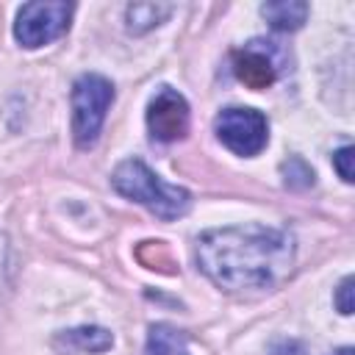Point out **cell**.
Returning <instances> with one entry per match:
<instances>
[{
    "mask_svg": "<svg viewBox=\"0 0 355 355\" xmlns=\"http://www.w3.org/2000/svg\"><path fill=\"white\" fill-rule=\"evenodd\" d=\"M283 183L288 189H308V186H313V169L302 158L294 155L283 164Z\"/></svg>",
    "mask_w": 355,
    "mask_h": 355,
    "instance_id": "obj_12",
    "label": "cell"
},
{
    "mask_svg": "<svg viewBox=\"0 0 355 355\" xmlns=\"http://www.w3.org/2000/svg\"><path fill=\"white\" fill-rule=\"evenodd\" d=\"M352 147L349 144H344V147H338L336 153H333V166H336V172H338V178L344 180V183H352L355 180V175H352Z\"/></svg>",
    "mask_w": 355,
    "mask_h": 355,
    "instance_id": "obj_13",
    "label": "cell"
},
{
    "mask_svg": "<svg viewBox=\"0 0 355 355\" xmlns=\"http://www.w3.org/2000/svg\"><path fill=\"white\" fill-rule=\"evenodd\" d=\"M144 355H189L186 333L172 327V324H164V322L153 324L147 333Z\"/></svg>",
    "mask_w": 355,
    "mask_h": 355,
    "instance_id": "obj_10",
    "label": "cell"
},
{
    "mask_svg": "<svg viewBox=\"0 0 355 355\" xmlns=\"http://www.w3.org/2000/svg\"><path fill=\"white\" fill-rule=\"evenodd\" d=\"M269 355H305V344L297 338H280L272 344Z\"/></svg>",
    "mask_w": 355,
    "mask_h": 355,
    "instance_id": "obj_15",
    "label": "cell"
},
{
    "mask_svg": "<svg viewBox=\"0 0 355 355\" xmlns=\"http://www.w3.org/2000/svg\"><path fill=\"white\" fill-rule=\"evenodd\" d=\"M214 130L230 153L244 155V158L258 155L269 141L266 116L255 108H241V105L222 108L214 119Z\"/></svg>",
    "mask_w": 355,
    "mask_h": 355,
    "instance_id": "obj_4",
    "label": "cell"
},
{
    "mask_svg": "<svg viewBox=\"0 0 355 355\" xmlns=\"http://www.w3.org/2000/svg\"><path fill=\"white\" fill-rule=\"evenodd\" d=\"M333 355H352V349H349V347H344V349H338V352H333Z\"/></svg>",
    "mask_w": 355,
    "mask_h": 355,
    "instance_id": "obj_17",
    "label": "cell"
},
{
    "mask_svg": "<svg viewBox=\"0 0 355 355\" xmlns=\"http://www.w3.org/2000/svg\"><path fill=\"white\" fill-rule=\"evenodd\" d=\"M197 263L225 291L272 288L294 266V239L266 225L216 227L197 239Z\"/></svg>",
    "mask_w": 355,
    "mask_h": 355,
    "instance_id": "obj_1",
    "label": "cell"
},
{
    "mask_svg": "<svg viewBox=\"0 0 355 355\" xmlns=\"http://www.w3.org/2000/svg\"><path fill=\"white\" fill-rule=\"evenodd\" d=\"M189 122H191L189 103L178 89L161 86L150 97V103H147V130H150L153 141L169 144V141L183 139L189 133Z\"/></svg>",
    "mask_w": 355,
    "mask_h": 355,
    "instance_id": "obj_6",
    "label": "cell"
},
{
    "mask_svg": "<svg viewBox=\"0 0 355 355\" xmlns=\"http://www.w3.org/2000/svg\"><path fill=\"white\" fill-rule=\"evenodd\" d=\"M352 283H355L352 275H347V277L338 283V288H336V300H333V302H336V308H338L341 316H349L352 308H355V305H352Z\"/></svg>",
    "mask_w": 355,
    "mask_h": 355,
    "instance_id": "obj_14",
    "label": "cell"
},
{
    "mask_svg": "<svg viewBox=\"0 0 355 355\" xmlns=\"http://www.w3.org/2000/svg\"><path fill=\"white\" fill-rule=\"evenodd\" d=\"M175 11L172 3H133L125 8V19H128V31L130 33H147L153 28H158L169 14Z\"/></svg>",
    "mask_w": 355,
    "mask_h": 355,
    "instance_id": "obj_11",
    "label": "cell"
},
{
    "mask_svg": "<svg viewBox=\"0 0 355 355\" xmlns=\"http://www.w3.org/2000/svg\"><path fill=\"white\" fill-rule=\"evenodd\" d=\"M261 17L275 31H297L308 19V3L302 0H272L261 6Z\"/></svg>",
    "mask_w": 355,
    "mask_h": 355,
    "instance_id": "obj_9",
    "label": "cell"
},
{
    "mask_svg": "<svg viewBox=\"0 0 355 355\" xmlns=\"http://www.w3.org/2000/svg\"><path fill=\"white\" fill-rule=\"evenodd\" d=\"M114 103V83L97 72H86L72 83V139L80 150L97 144L105 114Z\"/></svg>",
    "mask_w": 355,
    "mask_h": 355,
    "instance_id": "obj_3",
    "label": "cell"
},
{
    "mask_svg": "<svg viewBox=\"0 0 355 355\" xmlns=\"http://www.w3.org/2000/svg\"><path fill=\"white\" fill-rule=\"evenodd\" d=\"M6 269H8V244H6V236L0 233V288L6 283Z\"/></svg>",
    "mask_w": 355,
    "mask_h": 355,
    "instance_id": "obj_16",
    "label": "cell"
},
{
    "mask_svg": "<svg viewBox=\"0 0 355 355\" xmlns=\"http://www.w3.org/2000/svg\"><path fill=\"white\" fill-rule=\"evenodd\" d=\"M53 347L64 355H80V352H105L114 347V333L105 327H72V330H61L53 338Z\"/></svg>",
    "mask_w": 355,
    "mask_h": 355,
    "instance_id": "obj_8",
    "label": "cell"
},
{
    "mask_svg": "<svg viewBox=\"0 0 355 355\" xmlns=\"http://www.w3.org/2000/svg\"><path fill=\"white\" fill-rule=\"evenodd\" d=\"M72 11V3H25L17 11L14 39L28 50L44 47L67 33Z\"/></svg>",
    "mask_w": 355,
    "mask_h": 355,
    "instance_id": "obj_5",
    "label": "cell"
},
{
    "mask_svg": "<svg viewBox=\"0 0 355 355\" xmlns=\"http://www.w3.org/2000/svg\"><path fill=\"white\" fill-rule=\"evenodd\" d=\"M275 42L252 39L233 55V72L236 78L250 89H266L277 80V58H275Z\"/></svg>",
    "mask_w": 355,
    "mask_h": 355,
    "instance_id": "obj_7",
    "label": "cell"
},
{
    "mask_svg": "<svg viewBox=\"0 0 355 355\" xmlns=\"http://www.w3.org/2000/svg\"><path fill=\"white\" fill-rule=\"evenodd\" d=\"M111 183L122 197L144 205L150 214H155L164 222L178 219L191 208V194L183 186H172V183L161 180L141 158L122 161L114 169Z\"/></svg>",
    "mask_w": 355,
    "mask_h": 355,
    "instance_id": "obj_2",
    "label": "cell"
}]
</instances>
